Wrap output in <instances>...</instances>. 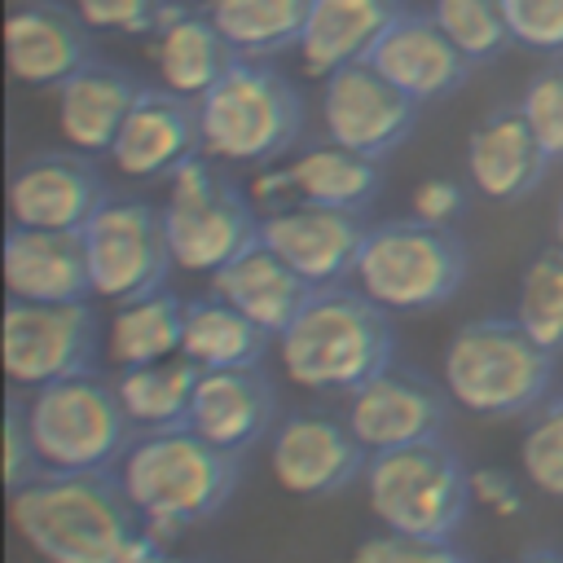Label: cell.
Segmentation results:
<instances>
[{
	"label": "cell",
	"instance_id": "cell-5",
	"mask_svg": "<svg viewBox=\"0 0 563 563\" xmlns=\"http://www.w3.org/2000/svg\"><path fill=\"white\" fill-rule=\"evenodd\" d=\"M198 123L207 158L224 167H268L299 145L303 97L282 70L238 57L198 97Z\"/></svg>",
	"mask_w": 563,
	"mask_h": 563
},
{
	"label": "cell",
	"instance_id": "cell-42",
	"mask_svg": "<svg viewBox=\"0 0 563 563\" xmlns=\"http://www.w3.org/2000/svg\"><path fill=\"white\" fill-rule=\"evenodd\" d=\"M515 563H563V554H559V550H528V554H519Z\"/></svg>",
	"mask_w": 563,
	"mask_h": 563
},
{
	"label": "cell",
	"instance_id": "cell-17",
	"mask_svg": "<svg viewBox=\"0 0 563 563\" xmlns=\"http://www.w3.org/2000/svg\"><path fill=\"white\" fill-rule=\"evenodd\" d=\"M202 154V123H198V101L180 97L172 88H141L114 145H110V167L128 180H163L180 163Z\"/></svg>",
	"mask_w": 563,
	"mask_h": 563
},
{
	"label": "cell",
	"instance_id": "cell-10",
	"mask_svg": "<svg viewBox=\"0 0 563 563\" xmlns=\"http://www.w3.org/2000/svg\"><path fill=\"white\" fill-rule=\"evenodd\" d=\"M106 352L101 321L88 299L79 303H31L4 299L0 317V365L9 387H48L57 378H75L97 369Z\"/></svg>",
	"mask_w": 563,
	"mask_h": 563
},
{
	"label": "cell",
	"instance_id": "cell-28",
	"mask_svg": "<svg viewBox=\"0 0 563 563\" xmlns=\"http://www.w3.org/2000/svg\"><path fill=\"white\" fill-rule=\"evenodd\" d=\"M180 339H185V299L172 295L167 286L132 303H114L106 321V356L119 369L180 356Z\"/></svg>",
	"mask_w": 563,
	"mask_h": 563
},
{
	"label": "cell",
	"instance_id": "cell-15",
	"mask_svg": "<svg viewBox=\"0 0 563 563\" xmlns=\"http://www.w3.org/2000/svg\"><path fill=\"white\" fill-rule=\"evenodd\" d=\"M365 229L356 211L317 207V202H290L260 216V242L277 251L312 290L352 282Z\"/></svg>",
	"mask_w": 563,
	"mask_h": 563
},
{
	"label": "cell",
	"instance_id": "cell-36",
	"mask_svg": "<svg viewBox=\"0 0 563 563\" xmlns=\"http://www.w3.org/2000/svg\"><path fill=\"white\" fill-rule=\"evenodd\" d=\"M352 563H471L453 537H405V532H374L356 545Z\"/></svg>",
	"mask_w": 563,
	"mask_h": 563
},
{
	"label": "cell",
	"instance_id": "cell-14",
	"mask_svg": "<svg viewBox=\"0 0 563 563\" xmlns=\"http://www.w3.org/2000/svg\"><path fill=\"white\" fill-rule=\"evenodd\" d=\"M106 198L110 189L92 154L84 150L35 154L9 176V224L84 233V224L101 211Z\"/></svg>",
	"mask_w": 563,
	"mask_h": 563
},
{
	"label": "cell",
	"instance_id": "cell-12",
	"mask_svg": "<svg viewBox=\"0 0 563 563\" xmlns=\"http://www.w3.org/2000/svg\"><path fill=\"white\" fill-rule=\"evenodd\" d=\"M369 449L352 435L347 418L295 409L268 435V471L295 497H334L365 475Z\"/></svg>",
	"mask_w": 563,
	"mask_h": 563
},
{
	"label": "cell",
	"instance_id": "cell-33",
	"mask_svg": "<svg viewBox=\"0 0 563 563\" xmlns=\"http://www.w3.org/2000/svg\"><path fill=\"white\" fill-rule=\"evenodd\" d=\"M427 13L471 62H488L515 44L501 0H431Z\"/></svg>",
	"mask_w": 563,
	"mask_h": 563
},
{
	"label": "cell",
	"instance_id": "cell-21",
	"mask_svg": "<svg viewBox=\"0 0 563 563\" xmlns=\"http://www.w3.org/2000/svg\"><path fill=\"white\" fill-rule=\"evenodd\" d=\"M0 260H4V295L9 299H31V303H79V299H97L92 295L84 233L9 224L4 246H0Z\"/></svg>",
	"mask_w": 563,
	"mask_h": 563
},
{
	"label": "cell",
	"instance_id": "cell-7",
	"mask_svg": "<svg viewBox=\"0 0 563 563\" xmlns=\"http://www.w3.org/2000/svg\"><path fill=\"white\" fill-rule=\"evenodd\" d=\"M466 282V246L453 229L418 216L369 224L352 286L387 312H427L449 303Z\"/></svg>",
	"mask_w": 563,
	"mask_h": 563
},
{
	"label": "cell",
	"instance_id": "cell-3",
	"mask_svg": "<svg viewBox=\"0 0 563 563\" xmlns=\"http://www.w3.org/2000/svg\"><path fill=\"white\" fill-rule=\"evenodd\" d=\"M282 374L321 396H352L361 383L396 365L391 312L356 286H321L277 334Z\"/></svg>",
	"mask_w": 563,
	"mask_h": 563
},
{
	"label": "cell",
	"instance_id": "cell-13",
	"mask_svg": "<svg viewBox=\"0 0 563 563\" xmlns=\"http://www.w3.org/2000/svg\"><path fill=\"white\" fill-rule=\"evenodd\" d=\"M413 119H418V101L405 97L369 62H352L321 79L325 136L365 158H387L413 132Z\"/></svg>",
	"mask_w": 563,
	"mask_h": 563
},
{
	"label": "cell",
	"instance_id": "cell-19",
	"mask_svg": "<svg viewBox=\"0 0 563 563\" xmlns=\"http://www.w3.org/2000/svg\"><path fill=\"white\" fill-rule=\"evenodd\" d=\"M202 440L246 453L277 427V391L260 365H233V369H202L189 405V422Z\"/></svg>",
	"mask_w": 563,
	"mask_h": 563
},
{
	"label": "cell",
	"instance_id": "cell-32",
	"mask_svg": "<svg viewBox=\"0 0 563 563\" xmlns=\"http://www.w3.org/2000/svg\"><path fill=\"white\" fill-rule=\"evenodd\" d=\"M545 352H563V251L550 246L541 251L523 277H519V295H515V312H510Z\"/></svg>",
	"mask_w": 563,
	"mask_h": 563
},
{
	"label": "cell",
	"instance_id": "cell-6",
	"mask_svg": "<svg viewBox=\"0 0 563 563\" xmlns=\"http://www.w3.org/2000/svg\"><path fill=\"white\" fill-rule=\"evenodd\" d=\"M361 484L369 515L405 537H453L475 506L471 466L444 435L369 453Z\"/></svg>",
	"mask_w": 563,
	"mask_h": 563
},
{
	"label": "cell",
	"instance_id": "cell-20",
	"mask_svg": "<svg viewBox=\"0 0 563 563\" xmlns=\"http://www.w3.org/2000/svg\"><path fill=\"white\" fill-rule=\"evenodd\" d=\"M369 66L383 70L405 97H413L418 106L440 101L449 92H457L471 75V57L440 31V22L431 13H400L387 35L374 44Z\"/></svg>",
	"mask_w": 563,
	"mask_h": 563
},
{
	"label": "cell",
	"instance_id": "cell-8",
	"mask_svg": "<svg viewBox=\"0 0 563 563\" xmlns=\"http://www.w3.org/2000/svg\"><path fill=\"white\" fill-rule=\"evenodd\" d=\"M26 422L44 471L84 475V471H114L136 427L114 391V378L97 369L57 378L26 396Z\"/></svg>",
	"mask_w": 563,
	"mask_h": 563
},
{
	"label": "cell",
	"instance_id": "cell-37",
	"mask_svg": "<svg viewBox=\"0 0 563 563\" xmlns=\"http://www.w3.org/2000/svg\"><path fill=\"white\" fill-rule=\"evenodd\" d=\"M510 40L541 57H563V0H501Z\"/></svg>",
	"mask_w": 563,
	"mask_h": 563
},
{
	"label": "cell",
	"instance_id": "cell-24",
	"mask_svg": "<svg viewBox=\"0 0 563 563\" xmlns=\"http://www.w3.org/2000/svg\"><path fill=\"white\" fill-rule=\"evenodd\" d=\"M136 92H141V84L123 66L92 57L66 84L53 88V119H57L62 141L84 154H110Z\"/></svg>",
	"mask_w": 563,
	"mask_h": 563
},
{
	"label": "cell",
	"instance_id": "cell-41",
	"mask_svg": "<svg viewBox=\"0 0 563 563\" xmlns=\"http://www.w3.org/2000/svg\"><path fill=\"white\" fill-rule=\"evenodd\" d=\"M471 493H475V506H484V510H493L501 519H515L528 506L519 479L506 475V471H497V466H475L471 471Z\"/></svg>",
	"mask_w": 563,
	"mask_h": 563
},
{
	"label": "cell",
	"instance_id": "cell-25",
	"mask_svg": "<svg viewBox=\"0 0 563 563\" xmlns=\"http://www.w3.org/2000/svg\"><path fill=\"white\" fill-rule=\"evenodd\" d=\"M405 13L400 0H308V18L295 57L308 75H330L352 62H369L374 44Z\"/></svg>",
	"mask_w": 563,
	"mask_h": 563
},
{
	"label": "cell",
	"instance_id": "cell-18",
	"mask_svg": "<svg viewBox=\"0 0 563 563\" xmlns=\"http://www.w3.org/2000/svg\"><path fill=\"white\" fill-rule=\"evenodd\" d=\"M4 57L18 84L53 92L92 62V26L75 13V4L22 0L4 18Z\"/></svg>",
	"mask_w": 563,
	"mask_h": 563
},
{
	"label": "cell",
	"instance_id": "cell-2",
	"mask_svg": "<svg viewBox=\"0 0 563 563\" xmlns=\"http://www.w3.org/2000/svg\"><path fill=\"white\" fill-rule=\"evenodd\" d=\"M123 493L145 515L158 541H176L185 528L216 519L242 479V457L202 440L194 427L141 431L114 466Z\"/></svg>",
	"mask_w": 563,
	"mask_h": 563
},
{
	"label": "cell",
	"instance_id": "cell-40",
	"mask_svg": "<svg viewBox=\"0 0 563 563\" xmlns=\"http://www.w3.org/2000/svg\"><path fill=\"white\" fill-rule=\"evenodd\" d=\"M409 202H413V216H418V220L449 229V224L462 216V207H466V189H462L453 176H427L422 185H413Z\"/></svg>",
	"mask_w": 563,
	"mask_h": 563
},
{
	"label": "cell",
	"instance_id": "cell-35",
	"mask_svg": "<svg viewBox=\"0 0 563 563\" xmlns=\"http://www.w3.org/2000/svg\"><path fill=\"white\" fill-rule=\"evenodd\" d=\"M519 110H523L528 128L537 132L541 150L550 154V163H563V66L532 75L519 97Z\"/></svg>",
	"mask_w": 563,
	"mask_h": 563
},
{
	"label": "cell",
	"instance_id": "cell-39",
	"mask_svg": "<svg viewBox=\"0 0 563 563\" xmlns=\"http://www.w3.org/2000/svg\"><path fill=\"white\" fill-rule=\"evenodd\" d=\"M40 475H44V462L35 453V440H31L26 400H22V387H13L4 400V488L13 493Z\"/></svg>",
	"mask_w": 563,
	"mask_h": 563
},
{
	"label": "cell",
	"instance_id": "cell-34",
	"mask_svg": "<svg viewBox=\"0 0 563 563\" xmlns=\"http://www.w3.org/2000/svg\"><path fill=\"white\" fill-rule=\"evenodd\" d=\"M519 462L537 493L563 497V396L541 400L519 435Z\"/></svg>",
	"mask_w": 563,
	"mask_h": 563
},
{
	"label": "cell",
	"instance_id": "cell-4",
	"mask_svg": "<svg viewBox=\"0 0 563 563\" xmlns=\"http://www.w3.org/2000/svg\"><path fill=\"white\" fill-rule=\"evenodd\" d=\"M444 391L475 418H528L550 400L554 352H545L515 317H479L453 330L440 361Z\"/></svg>",
	"mask_w": 563,
	"mask_h": 563
},
{
	"label": "cell",
	"instance_id": "cell-38",
	"mask_svg": "<svg viewBox=\"0 0 563 563\" xmlns=\"http://www.w3.org/2000/svg\"><path fill=\"white\" fill-rule=\"evenodd\" d=\"M75 13L106 35H150L176 0H70Z\"/></svg>",
	"mask_w": 563,
	"mask_h": 563
},
{
	"label": "cell",
	"instance_id": "cell-11",
	"mask_svg": "<svg viewBox=\"0 0 563 563\" xmlns=\"http://www.w3.org/2000/svg\"><path fill=\"white\" fill-rule=\"evenodd\" d=\"M84 251L92 273V295L106 303H132L167 286L176 268L163 207L141 198H106L101 211L84 224Z\"/></svg>",
	"mask_w": 563,
	"mask_h": 563
},
{
	"label": "cell",
	"instance_id": "cell-43",
	"mask_svg": "<svg viewBox=\"0 0 563 563\" xmlns=\"http://www.w3.org/2000/svg\"><path fill=\"white\" fill-rule=\"evenodd\" d=\"M554 246L563 251V198H559V211H554Z\"/></svg>",
	"mask_w": 563,
	"mask_h": 563
},
{
	"label": "cell",
	"instance_id": "cell-30",
	"mask_svg": "<svg viewBox=\"0 0 563 563\" xmlns=\"http://www.w3.org/2000/svg\"><path fill=\"white\" fill-rule=\"evenodd\" d=\"M198 365L189 356H167V361H150V365H128L114 374V391L141 431H167V427H185L189 422V405H194V387H198Z\"/></svg>",
	"mask_w": 563,
	"mask_h": 563
},
{
	"label": "cell",
	"instance_id": "cell-9",
	"mask_svg": "<svg viewBox=\"0 0 563 563\" xmlns=\"http://www.w3.org/2000/svg\"><path fill=\"white\" fill-rule=\"evenodd\" d=\"M163 229L176 268L211 277L260 238V207L224 172V163L194 154L167 176Z\"/></svg>",
	"mask_w": 563,
	"mask_h": 563
},
{
	"label": "cell",
	"instance_id": "cell-1",
	"mask_svg": "<svg viewBox=\"0 0 563 563\" xmlns=\"http://www.w3.org/2000/svg\"><path fill=\"white\" fill-rule=\"evenodd\" d=\"M9 519L44 563H172L114 471H44L9 493Z\"/></svg>",
	"mask_w": 563,
	"mask_h": 563
},
{
	"label": "cell",
	"instance_id": "cell-26",
	"mask_svg": "<svg viewBox=\"0 0 563 563\" xmlns=\"http://www.w3.org/2000/svg\"><path fill=\"white\" fill-rule=\"evenodd\" d=\"M211 295H220L242 317H251L264 334L277 339L299 317V308L312 299V286L277 251H268L255 238L242 255H233L224 268L211 273Z\"/></svg>",
	"mask_w": 563,
	"mask_h": 563
},
{
	"label": "cell",
	"instance_id": "cell-27",
	"mask_svg": "<svg viewBox=\"0 0 563 563\" xmlns=\"http://www.w3.org/2000/svg\"><path fill=\"white\" fill-rule=\"evenodd\" d=\"M295 202L339 207V211H365L378 194V158H365L339 141H308L286 154Z\"/></svg>",
	"mask_w": 563,
	"mask_h": 563
},
{
	"label": "cell",
	"instance_id": "cell-29",
	"mask_svg": "<svg viewBox=\"0 0 563 563\" xmlns=\"http://www.w3.org/2000/svg\"><path fill=\"white\" fill-rule=\"evenodd\" d=\"M273 334H264L251 317H242L220 295L185 299V339L180 356H189L198 369H233V365H260Z\"/></svg>",
	"mask_w": 563,
	"mask_h": 563
},
{
	"label": "cell",
	"instance_id": "cell-22",
	"mask_svg": "<svg viewBox=\"0 0 563 563\" xmlns=\"http://www.w3.org/2000/svg\"><path fill=\"white\" fill-rule=\"evenodd\" d=\"M545 167H550V154L541 150L519 106L488 110L466 136V180L493 202L528 198L541 185Z\"/></svg>",
	"mask_w": 563,
	"mask_h": 563
},
{
	"label": "cell",
	"instance_id": "cell-23",
	"mask_svg": "<svg viewBox=\"0 0 563 563\" xmlns=\"http://www.w3.org/2000/svg\"><path fill=\"white\" fill-rule=\"evenodd\" d=\"M145 48H150V66H154L158 84L180 92V97H194V101L238 62L233 44L220 35L211 13L180 4V0L145 35Z\"/></svg>",
	"mask_w": 563,
	"mask_h": 563
},
{
	"label": "cell",
	"instance_id": "cell-16",
	"mask_svg": "<svg viewBox=\"0 0 563 563\" xmlns=\"http://www.w3.org/2000/svg\"><path fill=\"white\" fill-rule=\"evenodd\" d=\"M449 391H440L435 383H427L413 369H383L369 383H361L347 405L343 418L352 427V435L369 449H400V444H418V440H435L449 427Z\"/></svg>",
	"mask_w": 563,
	"mask_h": 563
},
{
	"label": "cell",
	"instance_id": "cell-31",
	"mask_svg": "<svg viewBox=\"0 0 563 563\" xmlns=\"http://www.w3.org/2000/svg\"><path fill=\"white\" fill-rule=\"evenodd\" d=\"M238 57L268 62L299 44L308 0H207L202 4Z\"/></svg>",
	"mask_w": 563,
	"mask_h": 563
}]
</instances>
